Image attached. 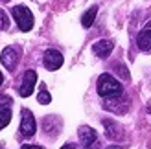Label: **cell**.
<instances>
[{"label": "cell", "mask_w": 151, "mask_h": 149, "mask_svg": "<svg viewBox=\"0 0 151 149\" xmlns=\"http://www.w3.org/2000/svg\"><path fill=\"white\" fill-rule=\"evenodd\" d=\"M0 61L2 64L6 66V70H15V66H17V61H19V48L15 46H7L2 50V55H0Z\"/></svg>", "instance_id": "cell-5"}, {"label": "cell", "mask_w": 151, "mask_h": 149, "mask_svg": "<svg viewBox=\"0 0 151 149\" xmlns=\"http://www.w3.org/2000/svg\"><path fill=\"white\" fill-rule=\"evenodd\" d=\"M11 103H13V100L9 98V96H6V94L0 96V110H2V109H9Z\"/></svg>", "instance_id": "cell-14"}, {"label": "cell", "mask_w": 151, "mask_h": 149, "mask_svg": "<svg viewBox=\"0 0 151 149\" xmlns=\"http://www.w3.org/2000/svg\"><path fill=\"white\" fill-rule=\"evenodd\" d=\"M61 149H78V145H74V144H65Z\"/></svg>", "instance_id": "cell-17"}, {"label": "cell", "mask_w": 151, "mask_h": 149, "mask_svg": "<svg viewBox=\"0 0 151 149\" xmlns=\"http://www.w3.org/2000/svg\"><path fill=\"white\" fill-rule=\"evenodd\" d=\"M4 2H9V0H4Z\"/></svg>", "instance_id": "cell-20"}, {"label": "cell", "mask_w": 151, "mask_h": 149, "mask_svg": "<svg viewBox=\"0 0 151 149\" xmlns=\"http://www.w3.org/2000/svg\"><path fill=\"white\" fill-rule=\"evenodd\" d=\"M87 149H101V145H100V144H98V142H94L92 145H88Z\"/></svg>", "instance_id": "cell-18"}, {"label": "cell", "mask_w": 151, "mask_h": 149, "mask_svg": "<svg viewBox=\"0 0 151 149\" xmlns=\"http://www.w3.org/2000/svg\"><path fill=\"white\" fill-rule=\"evenodd\" d=\"M103 125H105V131H107V136L109 138H118L120 136V129H118V125L114 122L103 120Z\"/></svg>", "instance_id": "cell-11"}, {"label": "cell", "mask_w": 151, "mask_h": 149, "mask_svg": "<svg viewBox=\"0 0 151 149\" xmlns=\"http://www.w3.org/2000/svg\"><path fill=\"white\" fill-rule=\"evenodd\" d=\"M2 81H4V76H2V72H0V85H2Z\"/></svg>", "instance_id": "cell-19"}, {"label": "cell", "mask_w": 151, "mask_h": 149, "mask_svg": "<svg viewBox=\"0 0 151 149\" xmlns=\"http://www.w3.org/2000/svg\"><path fill=\"white\" fill-rule=\"evenodd\" d=\"M96 15H98V6L88 7V9L83 13V17H81V24H83V28H90V26H92Z\"/></svg>", "instance_id": "cell-10"}, {"label": "cell", "mask_w": 151, "mask_h": 149, "mask_svg": "<svg viewBox=\"0 0 151 149\" xmlns=\"http://www.w3.org/2000/svg\"><path fill=\"white\" fill-rule=\"evenodd\" d=\"M37 100H39L41 105H50L52 96H50V92L46 90V87H44V85H41V90H39V96H37Z\"/></svg>", "instance_id": "cell-12"}, {"label": "cell", "mask_w": 151, "mask_h": 149, "mask_svg": "<svg viewBox=\"0 0 151 149\" xmlns=\"http://www.w3.org/2000/svg\"><path fill=\"white\" fill-rule=\"evenodd\" d=\"M37 131V123H35V118L32 114L29 109H22L20 112V135L26 136V138H32Z\"/></svg>", "instance_id": "cell-3"}, {"label": "cell", "mask_w": 151, "mask_h": 149, "mask_svg": "<svg viewBox=\"0 0 151 149\" xmlns=\"http://www.w3.org/2000/svg\"><path fill=\"white\" fill-rule=\"evenodd\" d=\"M96 131L92 127H88V125H83V127H79V140H81V144L88 147V145H92L94 142H98L96 140Z\"/></svg>", "instance_id": "cell-7"}, {"label": "cell", "mask_w": 151, "mask_h": 149, "mask_svg": "<svg viewBox=\"0 0 151 149\" xmlns=\"http://www.w3.org/2000/svg\"><path fill=\"white\" fill-rule=\"evenodd\" d=\"M112 48H114L112 41L103 39V41H98V42L94 44V46H92V52H94L98 57H109L111 52H112Z\"/></svg>", "instance_id": "cell-8"}, {"label": "cell", "mask_w": 151, "mask_h": 149, "mask_svg": "<svg viewBox=\"0 0 151 149\" xmlns=\"http://www.w3.org/2000/svg\"><path fill=\"white\" fill-rule=\"evenodd\" d=\"M9 28V19H7V15L0 9V29H7Z\"/></svg>", "instance_id": "cell-15"}, {"label": "cell", "mask_w": 151, "mask_h": 149, "mask_svg": "<svg viewBox=\"0 0 151 149\" xmlns=\"http://www.w3.org/2000/svg\"><path fill=\"white\" fill-rule=\"evenodd\" d=\"M35 83H37V72L35 70H28L24 74V77H22V85H20V90H19L22 98L32 96L33 88H35Z\"/></svg>", "instance_id": "cell-6"}, {"label": "cell", "mask_w": 151, "mask_h": 149, "mask_svg": "<svg viewBox=\"0 0 151 149\" xmlns=\"http://www.w3.org/2000/svg\"><path fill=\"white\" fill-rule=\"evenodd\" d=\"M20 149H42L41 145H22Z\"/></svg>", "instance_id": "cell-16"}, {"label": "cell", "mask_w": 151, "mask_h": 149, "mask_svg": "<svg viewBox=\"0 0 151 149\" xmlns=\"http://www.w3.org/2000/svg\"><path fill=\"white\" fill-rule=\"evenodd\" d=\"M9 122H11V110L2 109L0 110V129H4L6 125H9Z\"/></svg>", "instance_id": "cell-13"}, {"label": "cell", "mask_w": 151, "mask_h": 149, "mask_svg": "<svg viewBox=\"0 0 151 149\" xmlns=\"http://www.w3.org/2000/svg\"><path fill=\"white\" fill-rule=\"evenodd\" d=\"M63 54L61 52H57L54 48H50L44 52V57H42V63H44V68L50 70V72H54V70H59L63 66Z\"/></svg>", "instance_id": "cell-4"}, {"label": "cell", "mask_w": 151, "mask_h": 149, "mask_svg": "<svg viewBox=\"0 0 151 149\" xmlns=\"http://www.w3.org/2000/svg\"><path fill=\"white\" fill-rule=\"evenodd\" d=\"M11 15H13L15 22L19 24L20 32H29L33 28V15L26 6H15L11 9Z\"/></svg>", "instance_id": "cell-2"}, {"label": "cell", "mask_w": 151, "mask_h": 149, "mask_svg": "<svg viewBox=\"0 0 151 149\" xmlns=\"http://www.w3.org/2000/svg\"><path fill=\"white\" fill-rule=\"evenodd\" d=\"M96 88H98V94H100L101 98H109V100L120 98L122 92H124L122 85H120L111 74H101L100 79H98V87Z\"/></svg>", "instance_id": "cell-1"}, {"label": "cell", "mask_w": 151, "mask_h": 149, "mask_svg": "<svg viewBox=\"0 0 151 149\" xmlns=\"http://www.w3.org/2000/svg\"><path fill=\"white\" fill-rule=\"evenodd\" d=\"M137 44H138V48L142 52H146V54H149L151 52V29H142V32L138 33L137 37Z\"/></svg>", "instance_id": "cell-9"}]
</instances>
